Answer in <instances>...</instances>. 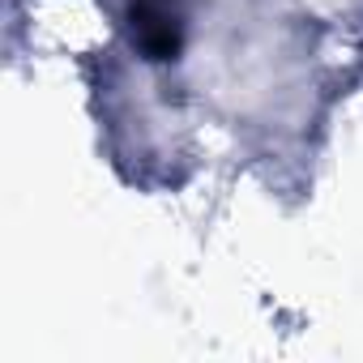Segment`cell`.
<instances>
[{"mask_svg":"<svg viewBox=\"0 0 363 363\" xmlns=\"http://www.w3.org/2000/svg\"><path fill=\"white\" fill-rule=\"evenodd\" d=\"M133 30H137L141 48L154 60H167L179 48V22H175V13L162 5V0H137L133 5Z\"/></svg>","mask_w":363,"mask_h":363,"instance_id":"1","label":"cell"}]
</instances>
